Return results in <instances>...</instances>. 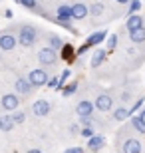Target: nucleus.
Segmentation results:
<instances>
[{
  "label": "nucleus",
  "instance_id": "7ed1b4c3",
  "mask_svg": "<svg viewBox=\"0 0 145 153\" xmlns=\"http://www.w3.org/2000/svg\"><path fill=\"white\" fill-rule=\"evenodd\" d=\"M56 22H60L64 28H72V8L70 4H58L56 8Z\"/></svg>",
  "mask_w": 145,
  "mask_h": 153
},
{
  "label": "nucleus",
  "instance_id": "f704fd0d",
  "mask_svg": "<svg viewBox=\"0 0 145 153\" xmlns=\"http://www.w3.org/2000/svg\"><path fill=\"white\" fill-rule=\"evenodd\" d=\"M28 153H42V151H40V149H30Z\"/></svg>",
  "mask_w": 145,
  "mask_h": 153
},
{
  "label": "nucleus",
  "instance_id": "0eeeda50",
  "mask_svg": "<svg viewBox=\"0 0 145 153\" xmlns=\"http://www.w3.org/2000/svg\"><path fill=\"white\" fill-rule=\"evenodd\" d=\"M106 30H100V32H95V34H91L88 38V42H86V44H82V48H80V54H84V52H88L89 48H91V46H97L100 44V42H103V40H106Z\"/></svg>",
  "mask_w": 145,
  "mask_h": 153
},
{
  "label": "nucleus",
  "instance_id": "ddd939ff",
  "mask_svg": "<svg viewBox=\"0 0 145 153\" xmlns=\"http://www.w3.org/2000/svg\"><path fill=\"white\" fill-rule=\"evenodd\" d=\"M14 90H16L18 94H22V96H30L34 88L28 84V79H26V78H18L16 82H14Z\"/></svg>",
  "mask_w": 145,
  "mask_h": 153
},
{
  "label": "nucleus",
  "instance_id": "dca6fc26",
  "mask_svg": "<svg viewBox=\"0 0 145 153\" xmlns=\"http://www.w3.org/2000/svg\"><path fill=\"white\" fill-rule=\"evenodd\" d=\"M62 46H64V42H62L60 36H56V34H50V36H48V48H50V50L58 52V50H62Z\"/></svg>",
  "mask_w": 145,
  "mask_h": 153
},
{
  "label": "nucleus",
  "instance_id": "473e14b6",
  "mask_svg": "<svg viewBox=\"0 0 145 153\" xmlns=\"http://www.w3.org/2000/svg\"><path fill=\"white\" fill-rule=\"evenodd\" d=\"M137 117H139V121H141V123H143V127H145V109H143V111H141L139 115H137Z\"/></svg>",
  "mask_w": 145,
  "mask_h": 153
},
{
  "label": "nucleus",
  "instance_id": "20e7f679",
  "mask_svg": "<svg viewBox=\"0 0 145 153\" xmlns=\"http://www.w3.org/2000/svg\"><path fill=\"white\" fill-rule=\"evenodd\" d=\"M38 60H40V64L42 66H56L58 64V52H54V50H50V48H42V50L38 52Z\"/></svg>",
  "mask_w": 145,
  "mask_h": 153
},
{
  "label": "nucleus",
  "instance_id": "1a4fd4ad",
  "mask_svg": "<svg viewBox=\"0 0 145 153\" xmlns=\"http://www.w3.org/2000/svg\"><path fill=\"white\" fill-rule=\"evenodd\" d=\"M70 8H72V20H86L89 14L88 4H84V2H74V4H70Z\"/></svg>",
  "mask_w": 145,
  "mask_h": 153
},
{
  "label": "nucleus",
  "instance_id": "412c9836",
  "mask_svg": "<svg viewBox=\"0 0 145 153\" xmlns=\"http://www.w3.org/2000/svg\"><path fill=\"white\" fill-rule=\"evenodd\" d=\"M18 4L24 6V8H28V10H32V12H40V14H42V6H40L38 2H34V0H20Z\"/></svg>",
  "mask_w": 145,
  "mask_h": 153
},
{
  "label": "nucleus",
  "instance_id": "423d86ee",
  "mask_svg": "<svg viewBox=\"0 0 145 153\" xmlns=\"http://www.w3.org/2000/svg\"><path fill=\"white\" fill-rule=\"evenodd\" d=\"M16 44H18V40H16V36L12 34V32H2V34H0V50L2 52L14 50Z\"/></svg>",
  "mask_w": 145,
  "mask_h": 153
},
{
  "label": "nucleus",
  "instance_id": "aec40b11",
  "mask_svg": "<svg viewBox=\"0 0 145 153\" xmlns=\"http://www.w3.org/2000/svg\"><path fill=\"white\" fill-rule=\"evenodd\" d=\"M12 127H14V121H12L10 115H2L0 117V131H12Z\"/></svg>",
  "mask_w": 145,
  "mask_h": 153
},
{
  "label": "nucleus",
  "instance_id": "393cba45",
  "mask_svg": "<svg viewBox=\"0 0 145 153\" xmlns=\"http://www.w3.org/2000/svg\"><path fill=\"white\" fill-rule=\"evenodd\" d=\"M10 117H12L14 123H24V121H26V114H24V111H14Z\"/></svg>",
  "mask_w": 145,
  "mask_h": 153
},
{
  "label": "nucleus",
  "instance_id": "4be33fe9",
  "mask_svg": "<svg viewBox=\"0 0 145 153\" xmlns=\"http://www.w3.org/2000/svg\"><path fill=\"white\" fill-rule=\"evenodd\" d=\"M127 117H129L127 108H123V105H117V109L113 111V119H115V121H123V119H127Z\"/></svg>",
  "mask_w": 145,
  "mask_h": 153
},
{
  "label": "nucleus",
  "instance_id": "2f4dec72",
  "mask_svg": "<svg viewBox=\"0 0 145 153\" xmlns=\"http://www.w3.org/2000/svg\"><path fill=\"white\" fill-rule=\"evenodd\" d=\"M64 153H84V149L82 147H72V149H66Z\"/></svg>",
  "mask_w": 145,
  "mask_h": 153
},
{
  "label": "nucleus",
  "instance_id": "2eb2a0df",
  "mask_svg": "<svg viewBox=\"0 0 145 153\" xmlns=\"http://www.w3.org/2000/svg\"><path fill=\"white\" fill-rule=\"evenodd\" d=\"M103 147V135H91L88 139V149H91V151H97V149Z\"/></svg>",
  "mask_w": 145,
  "mask_h": 153
},
{
  "label": "nucleus",
  "instance_id": "72a5a7b5",
  "mask_svg": "<svg viewBox=\"0 0 145 153\" xmlns=\"http://www.w3.org/2000/svg\"><path fill=\"white\" fill-rule=\"evenodd\" d=\"M4 16L6 18H12V10H4Z\"/></svg>",
  "mask_w": 145,
  "mask_h": 153
},
{
  "label": "nucleus",
  "instance_id": "a211bd4d",
  "mask_svg": "<svg viewBox=\"0 0 145 153\" xmlns=\"http://www.w3.org/2000/svg\"><path fill=\"white\" fill-rule=\"evenodd\" d=\"M103 60H106V50H95L89 64H91V68H97L100 64H103Z\"/></svg>",
  "mask_w": 145,
  "mask_h": 153
},
{
  "label": "nucleus",
  "instance_id": "5701e85b",
  "mask_svg": "<svg viewBox=\"0 0 145 153\" xmlns=\"http://www.w3.org/2000/svg\"><path fill=\"white\" fill-rule=\"evenodd\" d=\"M103 8H106V6L101 4V2H94V4L88 6L89 14H94V16H101V14H103Z\"/></svg>",
  "mask_w": 145,
  "mask_h": 153
},
{
  "label": "nucleus",
  "instance_id": "6e6552de",
  "mask_svg": "<svg viewBox=\"0 0 145 153\" xmlns=\"http://www.w3.org/2000/svg\"><path fill=\"white\" fill-rule=\"evenodd\" d=\"M94 108L100 109V111H109V109L113 108L112 96H109V94H100V96L95 97V102H94Z\"/></svg>",
  "mask_w": 145,
  "mask_h": 153
},
{
  "label": "nucleus",
  "instance_id": "b1692460",
  "mask_svg": "<svg viewBox=\"0 0 145 153\" xmlns=\"http://www.w3.org/2000/svg\"><path fill=\"white\" fill-rule=\"evenodd\" d=\"M139 8H141V2H139V0H133V2H129V4H127V14H129V16H135Z\"/></svg>",
  "mask_w": 145,
  "mask_h": 153
},
{
  "label": "nucleus",
  "instance_id": "4468645a",
  "mask_svg": "<svg viewBox=\"0 0 145 153\" xmlns=\"http://www.w3.org/2000/svg\"><path fill=\"white\" fill-rule=\"evenodd\" d=\"M127 30L129 32H133V30H139V28H143V18L139 16V14H135V16H129V20H127Z\"/></svg>",
  "mask_w": 145,
  "mask_h": 153
},
{
  "label": "nucleus",
  "instance_id": "6ab92c4d",
  "mask_svg": "<svg viewBox=\"0 0 145 153\" xmlns=\"http://www.w3.org/2000/svg\"><path fill=\"white\" fill-rule=\"evenodd\" d=\"M62 58L68 60V62H72L74 58H76V52H74L72 44H64V46H62Z\"/></svg>",
  "mask_w": 145,
  "mask_h": 153
},
{
  "label": "nucleus",
  "instance_id": "cd10ccee",
  "mask_svg": "<svg viewBox=\"0 0 145 153\" xmlns=\"http://www.w3.org/2000/svg\"><path fill=\"white\" fill-rule=\"evenodd\" d=\"M143 102H145V97H139V100H137V102H135L133 105H131V108L127 109V111H129V115H133V111H137V109H139L141 105H143Z\"/></svg>",
  "mask_w": 145,
  "mask_h": 153
},
{
  "label": "nucleus",
  "instance_id": "f3484780",
  "mask_svg": "<svg viewBox=\"0 0 145 153\" xmlns=\"http://www.w3.org/2000/svg\"><path fill=\"white\" fill-rule=\"evenodd\" d=\"M129 40L133 42V44H143L145 42V26L139 30H133V32H129Z\"/></svg>",
  "mask_w": 145,
  "mask_h": 153
},
{
  "label": "nucleus",
  "instance_id": "f8f14e48",
  "mask_svg": "<svg viewBox=\"0 0 145 153\" xmlns=\"http://www.w3.org/2000/svg\"><path fill=\"white\" fill-rule=\"evenodd\" d=\"M32 111H34V115H38V117H44V115L50 114V103L46 102V100H38V102H34Z\"/></svg>",
  "mask_w": 145,
  "mask_h": 153
},
{
  "label": "nucleus",
  "instance_id": "c756f323",
  "mask_svg": "<svg viewBox=\"0 0 145 153\" xmlns=\"http://www.w3.org/2000/svg\"><path fill=\"white\" fill-rule=\"evenodd\" d=\"M80 135H82V137H88V139H89V137L94 135V129H91V127H84V129L80 131Z\"/></svg>",
  "mask_w": 145,
  "mask_h": 153
},
{
  "label": "nucleus",
  "instance_id": "7c9ffc66",
  "mask_svg": "<svg viewBox=\"0 0 145 153\" xmlns=\"http://www.w3.org/2000/svg\"><path fill=\"white\" fill-rule=\"evenodd\" d=\"M46 85L52 88V90H56V88H58V78H56V76H54V78H48V84H46Z\"/></svg>",
  "mask_w": 145,
  "mask_h": 153
},
{
  "label": "nucleus",
  "instance_id": "f03ea898",
  "mask_svg": "<svg viewBox=\"0 0 145 153\" xmlns=\"http://www.w3.org/2000/svg\"><path fill=\"white\" fill-rule=\"evenodd\" d=\"M48 78H50V74H48L44 68H36L28 74L26 79H28V84L32 85V88H42V85L48 84Z\"/></svg>",
  "mask_w": 145,
  "mask_h": 153
},
{
  "label": "nucleus",
  "instance_id": "9b49d317",
  "mask_svg": "<svg viewBox=\"0 0 145 153\" xmlns=\"http://www.w3.org/2000/svg\"><path fill=\"white\" fill-rule=\"evenodd\" d=\"M123 153H141V143L135 139V137H127L121 145Z\"/></svg>",
  "mask_w": 145,
  "mask_h": 153
},
{
  "label": "nucleus",
  "instance_id": "f257e3e1",
  "mask_svg": "<svg viewBox=\"0 0 145 153\" xmlns=\"http://www.w3.org/2000/svg\"><path fill=\"white\" fill-rule=\"evenodd\" d=\"M36 38H38L36 26H32V24H22L20 26V32H18V38H16L18 44H22L24 48H30V46H34Z\"/></svg>",
  "mask_w": 145,
  "mask_h": 153
},
{
  "label": "nucleus",
  "instance_id": "c85d7f7f",
  "mask_svg": "<svg viewBox=\"0 0 145 153\" xmlns=\"http://www.w3.org/2000/svg\"><path fill=\"white\" fill-rule=\"evenodd\" d=\"M115 46H117V34H112L107 38V50H113Z\"/></svg>",
  "mask_w": 145,
  "mask_h": 153
},
{
  "label": "nucleus",
  "instance_id": "9d476101",
  "mask_svg": "<svg viewBox=\"0 0 145 153\" xmlns=\"http://www.w3.org/2000/svg\"><path fill=\"white\" fill-rule=\"evenodd\" d=\"M76 114H78L82 119L91 117V114H94V103L88 102V100H82V102L76 105Z\"/></svg>",
  "mask_w": 145,
  "mask_h": 153
},
{
  "label": "nucleus",
  "instance_id": "a878e982",
  "mask_svg": "<svg viewBox=\"0 0 145 153\" xmlns=\"http://www.w3.org/2000/svg\"><path fill=\"white\" fill-rule=\"evenodd\" d=\"M76 90H78V82H72V84H68L66 88H64V96H66V97H70V96H72V94H74Z\"/></svg>",
  "mask_w": 145,
  "mask_h": 153
},
{
  "label": "nucleus",
  "instance_id": "39448f33",
  "mask_svg": "<svg viewBox=\"0 0 145 153\" xmlns=\"http://www.w3.org/2000/svg\"><path fill=\"white\" fill-rule=\"evenodd\" d=\"M0 105H2L4 111H16L20 108V97L16 94H4L2 100H0Z\"/></svg>",
  "mask_w": 145,
  "mask_h": 153
},
{
  "label": "nucleus",
  "instance_id": "bb28decb",
  "mask_svg": "<svg viewBox=\"0 0 145 153\" xmlns=\"http://www.w3.org/2000/svg\"><path fill=\"white\" fill-rule=\"evenodd\" d=\"M131 125H133V129H137L139 133H145V127H143V123L139 121V117H137V115H133V119H131Z\"/></svg>",
  "mask_w": 145,
  "mask_h": 153
}]
</instances>
